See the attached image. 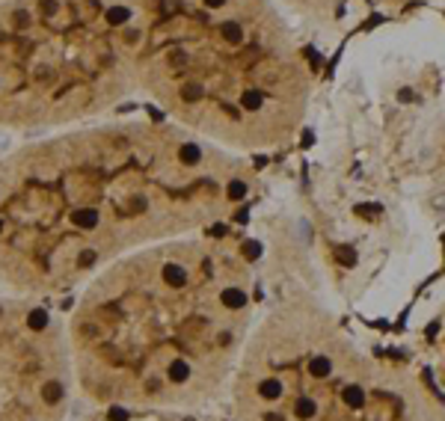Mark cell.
<instances>
[{"label": "cell", "mask_w": 445, "mask_h": 421, "mask_svg": "<svg viewBox=\"0 0 445 421\" xmlns=\"http://www.w3.org/2000/svg\"><path fill=\"white\" fill-rule=\"evenodd\" d=\"M163 282L172 285V288H181L187 282V273H184V267H178V264H166L163 267Z\"/></svg>", "instance_id": "obj_1"}, {"label": "cell", "mask_w": 445, "mask_h": 421, "mask_svg": "<svg viewBox=\"0 0 445 421\" xmlns=\"http://www.w3.org/2000/svg\"><path fill=\"white\" fill-rule=\"evenodd\" d=\"M220 300H222V305H226V309H243V305H246V294L238 291V288H226Z\"/></svg>", "instance_id": "obj_2"}, {"label": "cell", "mask_w": 445, "mask_h": 421, "mask_svg": "<svg viewBox=\"0 0 445 421\" xmlns=\"http://www.w3.org/2000/svg\"><path fill=\"white\" fill-rule=\"evenodd\" d=\"M71 222H74V225H81V228H92V225L98 222V211H92V208L71 211Z\"/></svg>", "instance_id": "obj_3"}, {"label": "cell", "mask_w": 445, "mask_h": 421, "mask_svg": "<svg viewBox=\"0 0 445 421\" xmlns=\"http://www.w3.org/2000/svg\"><path fill=\"white\" fill-rule=\"evenodd\" d=\"M178 158H181V163L196 166V163L202 160V151H199V145H196V142H184V145H181V151H178Z\"/></svg>", "instance_id": "obj_4"}, {"label": "cell", "mask_w": 445, "mask_h": 421, "mask_svg": "<svg viewBox=\"0 0 445 421\" xmlns=\"http://www.w3.org/2000/svg\"><path fill=\"white\" fill-rule=\"evenodd\" d=\"M329 371H332V365H329L326 356H315V359L309 362V374L318 377V380H321V377H329Z\"/></svg>", "instance_id": "obj_5"}, {"label": "cell", "mask_w": 445, "mask_h": 421, "mask_svg": "<svg viewBox=\"0 0 445 421\" xmlns=\"http://www.w3.org/2000/svg\"><path fill=\"white\" fill-rule=\"evenodd\" d=\"M258 392H262V398H267V401H276L282 395V382L279 380H264L262 386H258Z\"/></svg>", "instance_id": "obj_6"}, {"label": "cell", "mask_w": 445, "mask_h": 421, "mask_svg": "<svg viewBox=\"0 0 445 421\" xmlns=\"http://www.w3.org/2000/svg\"><path fill=\"white\" fill-rule=\"evenodd\" d=\"M107 21L113 24V27H119V24L131 21V9H125V6H110V9H107Z\"/></svg>", "instance_id": "obj_7"}, {"label": "cell", "mask_w": 445, "mask_h": 421, "mask_svg": "<svg viewBox=\"0 0 445 421\" xmlns=\"http://www.w3.org/2000/svg\"><path fill=\"white\" fill-rule=\"evenodd\" d=\"M190 377V368H187V362L184 359H175L172 365H169V380H175V382H184Z\"/></svg>", "instance_id": "obj_8"}, {"label": "cell", "mask_w": 445, "mask_h": 421, "mask_svg": "<svg viewBox=\"0 0 445 421\" xmlns=\"http://www.w3.org/2000/svg\"><path fill=\"white\" fill-rule=\"evenodd\" d=\"M342 398H344V403H347V406H353V409H359V406L365 403V395H362V389H359V386H347Z\"/></svg>", "instance_id": "obj_9"}, {"label": "cell", "mask_w": 445, "mask_h": 421, "mask_svg": "<svg viewBox=\"0 0 445 421\" xmlns=\"http://www.w3.org/2000/svg\"><path fill=\"white\" fill-rule=\"evenodd\" d=\"M42 398H45L48 403H57V401H62V386H60L57 380L45 382V386H42Z\"/></svg>", "instance_id": "obj_10"}, {"label": "cell", "mask_w": 445, "mask_h": 421, "mask_svg": "<svg viewBox=\"0 0 445 421\" xmlns=\"http://www.w3.org/2000/svg\"><path fill=\"white\" fill-rule=\"evenodd\" d=\"M27 326H30V329H36V332L45 329V326H48V312H45V309H33V312H30V318H27Z\"/></svg>", "instance_id": "obj_11"}, {"label": "cell", "mask_w": 445, "mask_h": 421, "mask_svg": "<svg viewBox=\"0 0 445 421\" xmlns=\"http://www.w3.org/2000/svg\"><path fill=\"white\" fill-rule=\"evenodd\" d=\"M222 39H226V42H232V45H238V42L243 39V33H241V24H235V21L222 24Z\"/></svg>", "instance_id": "obj_12"}, {"label": "cell", "mask_w": 445, "mask_h": 421, "mask_svg": "<svg viewBox=\"0 0 445 421\" xmlns=\"http://www.w3.org/2000/svg\"><path fill=\"white\" fill-rule=\"evenodd\" d=\"M241 101H243V107H246V110H258V107H262V101H264V92H258V89H246Z\"/></svg>", "instance_id": "obj_13"}, {"label": "cell", "mask_w": 445, "mask_h": 421, "mask_svg": "<svg viewBox=\"0 0 445 421\" xmlns=\"http://www.w3.org/2000/svg\"><path fill=\"white\" fill-rule=\"evenodd\" d=\"M315 401H309V398H303V401H297V406H294V412H297V418H312L315 415Z\"/></svg>", "instance_id": "obj_14"}, {"label": "cell", "mask_w": 445, "mask_h": 421, "mask_svg": "<svg viewBox=\"0 0 445 421\" xmlns=\"http://www.w3.org/2000/svg\"><path fill=\"white\" fill-rule=\"evenodd\" d=\"M336 258H339L344 267H353V264H356V252H353L350 246H336Z\"/></svg>", "instance_id": "obj_15"}, {"label": "cell", "mask_w": 445, "mask_h": 421, "mask_svg": "<svg viewBox=\"0 0 445 421\" xmlns=\"http://www.w3.org/2000/svg\"><path fill=\"white\" fill-rule=\"evenodd\" d=\"M241 252H243V258H249V261H255L258 255H262V243H255V241H246V243L241 246Z\"/></svg>", "instance_id": "obj_16"}, {"label": "cell", "mask_w": 445, "mask_h": 421, "mask_svg": "<svg viewBox=\"0 0 445 421\" xmlns=\"http://www.w3.org/2000/svg\"><path fill=\"white\" fill-rule=\"evenodd\" d=\"M380 211H383V208H380L377 202H374V205H371V202L356 205V214H359V217H380Z\"/></svg>", "instance_id": "obj_17"}, {"label": "cell", "mask_w": 445, "mask_h": 421, "mask_svg": "<svg viewBox=\"0 0 445 421\" xmlns=\"http://www.w3.org/2000/svg\"><path fill=\"white\" fill-rule=\"evenodd\" d=\"M226 193H229V199H243V196H246V184H243V181H232Z\"/></svg>", "instance_id": "obj_18"}, {"label": "cell", "mask_w": 445, "mask_h": 421, "mask_svg": "<svg viewBox=\"0 0 445 421\" xmlns=\"http://www.w3.org/2000/svg\"><path fill=\"white\" fill-rule=\"evenodd\" d=\"M181 95H184V101H196V98L202 95V86H199V83H187V86L181 89Z\"/></svg>", "instance_id": "obj_19"}, {"label": "cell", "mask_w": 445, "mask_h": 421, "mask_svg": "<svg viewBox=\"0 0 445 421\" xmlns=\"http://www.w3.org/2000/svg\"><path fill=\"white\" fill-rule=\"evenodd\" d=\"M110 421H128V412L122 406H113V409H110Z\"/></svg>", "instance_id": "obj_20"}, {"label": "cell", "mask_w": 445, "mask_h": 421, "mask_svg": "<svg viewBox=\"0 0 445 421\" xmlns=\"http://www.w3.org/2000/svg\"><path fill=\"white\" fill-rule=\"evenodd\" d=\"M208 235H211V238H222V235H226V225H222V222L211 225V228H208Z\"/></svg>", "instance_id": "obj_21"}, {"label": "cell", "mask_w": 445, "mask_h": 421, "mask_svg": "<svg viewBox=\"0 0 445 421\" xmlns=\"http://www.w3.org/2000/svg\"><path fill=\"white\" fill-rule=\"evenodd\" d=\"M95 261V252L92 249H86V252H81V267H89Z\"/></svg>", "instance_id": "obj_22"}, {"label": "cell", "mask_w": 445, "mask_h": 421, "mask_svg": "<svg viewBox=\"0 0 445 421\" xmlns=\"http://www.w3.org/2000/svg\"><path fill=\"white\" fill-rule=\"evenodd\" d=\"M42 12H45V15H54V12H57V0H42Z\"/></svg>", "instance_id": "obj_23"}, {"label": "cell", "mask_w": 445, "mask_h": 421, "mask_svg": "<svg viewBox=\"0 0 445 421\" xmlns=\"http://www.w3.org/2000/svg\"><path fill=\"white\" fill-rule=\"evenodd\" d=\"M15 24H18V27H27V24H30V15H27V12H15Z\"/></svg>", "instance_id": "obj_24"}, {"label": "cell", "mask_w": 445, "mask_h": 421, "mask_svg": "<svg viewBox=\"0 0 445 421\" xmlns=\"http://www.w3.org/2000/svg\"><path fill=\"white\" fill-rule=\"evenodd\" d=\"M300 142H303V145L309 148V145L315 142V134H312V131H303V140H300Z\"/></svg>", "instance_id": "obj_25"}, {"label": "cell", "mask_w": 445, "mask_h": 421, "mask_svg": "<svg viewBox=\"0 0 445 421\" xmlns=\"http://www.w3.org/2000/svg\"><path fill=\"white\" fill-rule=\"evenodd\" d=\"M398 98H401V101H413V89H401Z\"/></svg>", "instance_id": "obj_26"}, {"label": "cell", "mask_w": 445, "mask_h": 421, "mask_svg": "<svg viewBox=\"0 0 445 421\" xmlns=\"http://www.w3.org/2000/svg\"><path fill=\"white\" fill-rule=\"evenodd\" d=\"M222 3H226V0H205V6H211V9H220Z\"/></svg>", "instance_id": "obj_27"}, {"label": "cell", "mask_w": 445, "mask_h": 421, "mask_svg": "<svg viewBox=\"0 0 445 421\" xmlns=\"http://www.w3.org/2000/svg\"><path fill=\"white\" fill-rule=\"evenodd\" d=\"M262 166H267V158H264V155H258V158H255V169H262Z\"/></svg>", "instance_id": "obj_28"}, {"label": "cell", "mask_w": 445, "mask_h": 421, "mask_svg": "<svg viewBox=\"0 0 445 421\" xmlns=\"http://www.w3.org/2000/svg\"><path fill=\"white\" fill-rule=\"evenodd\" d=\"M148 113H152V119H155V122H161V119H163V113H161V110H155V107L148 110Z\"/></svg>", "instance_id": "obj_29"}, {"label": "cell", "mask_w": 445, "mask_h": 421, "mask_svg": "<svg viewBox=\"0 0 445 421\" xmlns=\"http://www.w3.org/2000/svg\"><path fill=\"white\" fill-rule=\"evenodd\" d=\"M264 421H282V418H276V415H267V418H264Z\"/></svg>", "instance_id": "obj_30"}, {"label": "cell", "mask_w": 445, "mask_h": 421, "mask_svg": "<svg viewBox=\"0 0 445 421\" xmlns=\"http://www.w3.org/2000/svg\"><path fill=\"white\" fill-rule=\"evenodd\" d=\"M0 228H3V222H0Z\"/></svg>", "instance_id": "obj_31"}]
</instances>
